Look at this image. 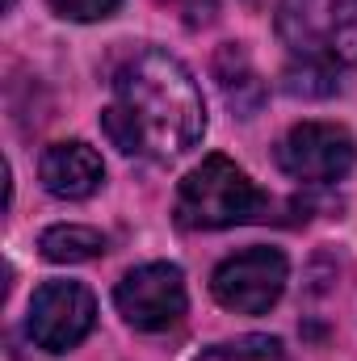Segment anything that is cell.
<instances>
[{"mask_svg":"<svg viewBox=\"0 0 357 361\" xmlns=\"http://www.w3.org/2000/svg\"><path fill=\"white\" fill-rule=\"evenodd\" d=\"M248 8H269V4H282V0H244Z\"/></svg>","mask_w":357,"mask_h":361,"instance_id":"obj_14","label":"cell"},{"mask_svg":"<svg viewBox=\"0 0 357 361\" xmlns=\"http://www.w3.org/2000/svg\"><path fill=\"white\" fill-rule=\"evenodd\" d=\"M286 277H290V265L277 248H244L214 269L210 290H214L219 307H227L236 315H265L282 298Z\"/></svg>","mask_w":357,"mask_h":361,"instance_id":"obj_5","label":"cell"},{"mask_svg":"<svg viewBox=\"0 0 357 361\" xmlns=\"http://www.w3.org/2000/svg\"><path fill=\"white\" fill-rule=\"evenodd\" d=\"M214 76H219V89L227 97V105H231L240 118L257 114V105L265 101V85H261V76L253 72L248 51H244L240 42H227V47L214 55Z\"/></svg>","mask_w":357,"mask_h":361,"instance_id":"obj_9","label":"cell"},{"mask_svg":"<svg viewBox=\"0 0 357 361\" xmlns=\"http://www.w3.org/2000/svg\"><path fill=\"white\" fill-rule=\"evenodd\" d=\"M42 257L55 261V265H80L105 252V235L97 227H80V223H59V227H47L42 240H38Z\"/></svg>","mask_w":357,"mask_h":361,"instance_id":"obj_10","label":"cell"},{"mask_svg":"<svg viewBox=\"0 0 357 361\" xmlns=\"http://www.w3.org/2000/svg\"><path fill=\"white\" fill-rule=\"evenodd\" d=\"M282 85H286V92H303V97H328V92L341 89L337 72H324V68H311V63H294V68H286Z\"/></svg>","mask_w":357,"mask_h":361,"instance_id":"obj_12","label":"cell"},{"mask_svg":"<svg viewBox=\"0 0 357 361\" xmlns=\"http://www.w3.org/2000/svg\"><path fill=\"white\" fill-rule=\"evenodd\" d=\"M277 38L298 63L341 76L357 68V0H282Z\"/></svg>","mask_w":357,"mask_h":361,"instance_id":"obj_3","label":"cell"},{"mask_svg":"<svg viewBox=\"0 0 357 361\" xmlns=\"http://www.w3.org/2000/svg\"><path fill=\"white\" fill-rule=\"evenodd\" d=\"M114 302H118V315L139 328V332H164L181 324L189 298H185V277L177 265L169 261H156V265H139L131 269L118 290H114Z\"/></svg>","mask_w":357,"mask_h":361,"instance_id":"obj_6","label":"cell"},{"mask_svg":"<svg viewBox=\"0 0 357 361\" xmlns=\"http://www.w3.org/2000/svg\"><path fill=\"white\" fill-rule=\"evenodd\" d=\"M122 0H51V8L68 21H105L118 13Z\"/></svg>","mask_w":357,"mask_h":361,"instance_id":"obj_13","label":"cell"},{"mask_svg":"<svg viewBox=\"0 0 357 361\" xmlns=\"http://www.w3.org/2000/svg\"><path fill=\"white\" fill-rule=\"evenodd\" d=\"M38 177H42V189H47L51 197L80 202V197H89V193L101 189L105 164H101V156L92 152L89 143L68 139V143H51V147L42 152Z\"/></svg>","mask_w":357,"mask_h":361,"instance_id":"obj_8","label":"cell"},{"mask_svg":"<svg viewBox=\"0 0 357 361\" xmlns=\"http://www.w3.org/2000/svg\"><path fill=\"white\" fill-rule=\"evenodd\" d=\"M101 130L126 156L173 160L206 135V105L185 63L143 47L118 63L114 105L101 114Z\"/></svg>","mask_w":357,"mask_h":361,"instance_id":"obj_1","label":"cell"},{"mask_svg":"<svg viewBox=\"0 0 357 361\" xmlns=\"http://www.w3.org/2000/svg\"><path fill=\"white\" fill-rule=\"evenodd\" d=\"M273 219V197L227 156H206L177 189V223L189 231H219Z\"/></svg>","mask_w":357,"mask_h":361,"instance_id":"obj_2","label":"cell"},{"mask_svg":"<svg viewBox=\"0 0 357 361\" xmlns=\"http://www.w3.org/2000/svg\"><path fill=\"white\" fill-rule=\"evenodd\" d=\"M198 361H286V349L277 336H240V341L210 345Z\"/></svg>","mask_w":357,"mask_h":361,"instance_id":"obj_11","label":"cell"},{"mask_svg":"<svg viewBox=\"0 0 357 361\" xmlns=\"http://www.w3.org/2000/svg\"><path fill=\"white\" fill-rule=\"evenodd\" d=\"M97 302L80 281H42L30 298V341L47 353H68L92 332Z\"/></svg>","mask_w":357,"mask_h":361,"instance_id":"obj_7","label":"cell"},{"mask_svg":"<svg viewBox=\"0 0 357 361\" xmlns=\"http://www.w3.org/2000/svg\"><path fill=\"white\" fill-rule=\"evenodd\" d=\"M13 4H17V0H4V8H13Z\"/></svg>","mask_w":357,"mask_h":361,"instance_id":"obj_15","label":"cell"},{"mask_svg":"<svg viewBox=\"0 0 357 361\" xmlns=\"http://www.w3.org/2000/svg\"><path fill=\"white\" fill-rule=\"evenodd\" d=\"M357 160L353 135L337 122H298L277 143L282 173L303 185H332L341 180Z\"/></svg>","mask_w":357,"mask_h":361,"instance_id":"obj_4","label":"cell"}]
</instances>
